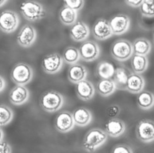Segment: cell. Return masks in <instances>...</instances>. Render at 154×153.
<instances>
[{"label": "cell", "mask_w": 154, "mask_h": 153, "mask_svg": "<svg viewBox=\"0 0 154 153\" xmlns=\"http://www.w3.org/2000/svg\"><path fill=\"white\" fill-rule=\"evenodd\" d=\"M108 139V135L103 129L94 128L89 130L82 141V148L89 152H93L103 145Z\"/></svg>", "instance_id": "cell-1"}, {"label": "cell", "mask_w": 154, "mask_h": 153, "mask_svg": "<svg viewBox=\"0 0 154 153\" xmlns=\"http://www.w3.org/2000/svg\"><path fill=\"white\" fill-rule=\"evenodd\" d=\"M63 103V96L55 91H48L44 93L39 99L41 107L49 113L55 112L61 109Z\"/></svg>", "instance_id": "cell-2"}, {"label": "cell", "mask_w": 154, "mask_h": 153, "mask_svg": "<svg viewBox=\"0 0 154 153\" xmlns=\"http://www.w3.org/2000/svg\"><path fill=\"white\" fill-rule=\"evenodd\" d=\"M20 10L23 17L31 22L43 19L46 14L43 5L35 0L23 2L20 5Z\"/></svg>", "instance_id": "cell-3"}, {"label": "cell", "mask_w": 154, "mask_h": 153, "mask_svg": "<svg viewBox=\"0 0 154 153\" xmlns=\"http://www.w3.org/2000/svg\"><path fill=\"white\" fill-rule=\"evenodd\" d=\"M33 77V70L28 64H16L10 72V78L17 85L25 86L31 82Z\"/></svg>", "instance_id": "cell-4"}, {"label": "cell", "mask_w": 154, "mask_h": 153, "mask_svg": "<svg viewBox=\"0 0 154 153\" xmlns=\"http://www.w3.org/2000/svg\"><path fill=\"white\" fill-rule=\"evenodd\" d=\"M110 53L116 60L121 62L126 61L133 54L132 44L126 39L117 40L111 47Z\"/></svg>", "instance_id": "cell-5"}, {"label": "cell", "mask_w": 154, "mask_h": 153, "mask_svg": "<svg viewBox=\"0 0 154 153\" xmlns=\"http://www.w3.org/2000/svg\"><path fill=\"white\" fill-rule=\"evenodd\" d=\"M19 23V16L14 11L6 10L0 14V30L5 33L14 32Z\"/></svg>", "instance_id": "cell-6"}, {"label": "cell", "mask_w": 154, "mask_h": 153, "mask_svg": "<svg viewBox=\"0 0 154 153\" xmlns=\"http://www.w3.org/2000/svg\"><path fill=\"white\" fill-rule=\"evenodd\" d=\"M136 135L141 142L151 143L154 140V124L150 119L140 121L136 128Z\"/></svg>", "instance_id": "cell-7"}, {"label": "cell", "mask_w": 154, "mask_h": 153, "mask_svg": "<svg viewBox=\"0 0 154 153\" xmlns=\"http://www.w3.org/2000/svg\"><path fill=\"white\" fill-rule=\"evenodd\" d=\"M62 57L58 53H51L45 56L41 61V67L48 74H55L60 71L63 67Z\"/></svg>", "instance_id": "cell-8"}, {"label": "cell", "mask_w": 154, "mask_h": 153, "mask_svg": "<svg viewBox=\"0 0 154 153\" xmlns=\"http://www.w3.org/2000/svg\"><path fill=\"white\" fill-rule=\"evenodd\" d=\"M80 58L86 62H92L97 60L100 49L98 44L93 40H85L79 49Z\"/></svg>", "instance_id": "cell-9"}, {"label": "cell", "mask_w": 154, "mask_h": 153, "mask_svg": "<svg viewBox=\"0 0 154 153\" xmlns=\"http://www.w3.org/2000/svg\"><path fill=\"white\" fill-rule=\"evenodd\" d=\"M37 38V31L30 24H25L17 34V43L23 48L31 47Z\"/></svg>", "instance_id": "cell-10"}, {"label": "cell", "mask_w": 154, "mask_h": 153, "mask_svg": "<svg viewBox=\"0 0 154 153\" xmlns=\"http://www.w3.org/2000/svg\"><path fill=\"white\" fill-rule=\"evenodd\" d=\"M109 22L112 34L121 35L128 31L131 21L127 15L121 14L112 17Z\"/></svg>", "instance_id": "cell-11"}, {"label": "cell", "mask_w": 154, "mask_h": 153, "mask_svg": "<svg viewBox=\"0 0 154 153\" xmlns=\"http://www.w3.org/2000/svg\"><path fill=\"white\" fill-rule=\"evenodd\" d=\"M75 123L72 115L69 111H62L59 113L55 120V127L57 130L66 133L72 130Z\"/></svg>", "instance_id": "cell-12"}, {"label": "cell", "mask_w": 154, "mask_h": 153, "mask_svg": "<svg viewBox=\"0 0 154 153\" xmlns=\"http://www.w3.org/2000/svg\"><path fill=\"white\" fill-rule=\"evenodd\" d=\"M92 33L94 38L101 41L110 38L113 34L109 21L102 18L98 19L93 24Z\"/></svg>", "instance_id": "cell-13"}, {"label": "cell", "mask_w": 154, "mask_h": 153, "mask_svg": "<svg viewBox=\"0 0 154 153\" xmlns=\"http://www.w3.org/2000/svg\"><path fill=\"white\" fill-rule=\"evenodd\" d=\"M29 96V91L25 86L17 85L10 90L9 99L14 105H22L28 101Z\"/></svg>", "instance_id": "cell-14"}, {"label": "cell", "mask_w": 154, "mask_h": 153, "mask_svg": "<svg viewBox=\"0 0 154 153\" xmlns=\"http://www.w3.org/2000/svg\"><path fill=\"white\" fill-rule=\"evenodd\" d=\"M90 28L84 22L78 21L72 26L70 30V36L74 42H81L85 41L90 35Z\"/></svg>", "instance_id": "cell-15"}, {"label": "cell", "mask_w": 154, "mask_h": 153, "mask_svg": "<svg viewBox=\"0 0 154 153\" xmlns=\"http://www.w3.org/2000/svg\"><path fill=\"white\" fill-rule=\"evenodd\" d=\"M76 94L78 98L83 101H89L91 99L95 93L93 84L86 79L82 80L76 84Z\"/></svg>", "instance_id": "cell-16"}, {"label": "cell", "mask_w": 154, "mask_h": 153, "mask_svg": "<svg viewBox=\"0 0 154 153\" xmlns=\"http://www.w3.org/2000/svg\"><path fill=\"white\" fill-rule=\"evenodd\" d=\"M125 130V123L117 117L110 118L105 124V132L112 137L117 138L121 136Z\"/></svg>", "instance_id": "cell-17"}, {"label": "cell", "mask_w": 154, "mask_h": 153, "mask_svg": "<svg viewBox=\"0 0 154 153\" xmlns=\"http://www.w3.org/2000/svg\"><path fill=\"white\" fill-rule=\"evenodd\" d=\"M145 85V80L143 76L134 72L131 73L128 75L126 91L133 94H138L143 90Z\"/></svg>", "instance_id": "cell-18"}, {"label": "cell", "mask_w": 154, "mask_h": 153, "mask_svg": "<svg viewBox=\"0 0 154 153\" xmlns=\"http://www.w3.org/2000/svg\"><path fill=\"white\" fill-rule=\"evenodd\" d=\"M88 75V70L86 67L79 63L71 64L67 72L68 80L73 84L86 79Z\"/></svg>", "instance_id": "cell-19"}, {"label": "cell", "mask_w": 154, "mask_h": 153, "mask_svg": "<svg viewBox=\"0 0 154 153\" xmlns=\"http://www.w3.org/2000/svg\"><path fill=\"white\" fill-rule=\"evenodd\" d=\"M75 125L85 127L88 125L93 119L91 112L85 107H78L74 110L72 114Z\"/></svg>", "instance_id": "cell-20"}, {"label": "cell", "mask_w": 154, "mask_h": 153, "mask_svg": "<svg viewBox=\"0 0 154 153\" xmlns=\"http://www.w3.org/2000/svg\"><path fill=\"white\" fill-rule=\"evenodd\" d=\"M78 17V11L66 6L63 7L59 11V19L65 26H72L77 22Z\"/></svg>", "instance_id": "cell-21"}, {"label": "cell", "mask_w": 154, "mask_h": 153, "mask_svg": "<svg viewBox=\"0 0 154 153\" xmlns=\"http://www.w3.org/2000/svg\"><path fill=\"white\" fill-rule=\"evenodd\" d=\"M98 93L103 97H107L113 94L117 90L113 79H101L97 84Z\"/></svg>", "instance_id": "cell-22"}, {"label": "cell", "mask_w": 154, "mask_h": 153, "mask_svg": "<svg viewBox=\"0 0 154 153\" xmlns=\"http://www.w3.org/2000/svg\"><path fill=\"white\" fill-rule=\"evenodd\" d=\"M133 54L147 56L152 50V44L145 38H138L134 40L133 44Z\"/></svg>", "instance_id": "cell-23"}, {"label": "cell", "mask_w": 154, "mask_h": 153, "mask_svg": "<svg viewBox=\"0 0 154 153\" xmlns=\"http://www.w3.org/2000/svg\"><path fill=\"white\" fill-rule=\"evenodd\" d=\"M131 67L134 73L141 74L149 67V60L146 56L133 54L131 56Z\"/></svg>", "instance_id": "cell-24"}, {"label": "cell", "mask_w": 154, "mask_h": 153, "mask_svg": "<svg viewBox=\"0 0 154 153\" xmlns=\"http://www.w3.org/2000/svg\"><path fill=\"white\" fill-rule=\"evenodd\" d=\"M129 73L127 70L124 67L117 68L113 75V80L116 86V89L119 90H125L126 89V83Z\"/></svg>", "instance_id": "cell-25"}, {"label": "cell", "mask_w": 154, "mask_h": 153, "mask_svg": "<svg viewBox=\"0 0 154 153\" xmlns=\"http://www.w3.org/2000/svg\"><path fill=\"white\" fill-rule=\"evenodd\" d=\"M137 104L142 110H149L153 107V95L147 91H142L138 93L137 97Z\"/></svg>", "instance_id": "cell-26"}, {"label": "cell", "mask_w": 154, "mask_h": 153, "mask_svg": "<svg viewBox=\"0 0 154 153\" xmlns=\"http://www.w3.org/2000/svg\"><path fill=\"white\" fill-rule=\"evenodd\" d=\"M114 71L113 64L106 61L100 62L97 67V74L100 79L112 78Z\"/></svg>", "instance_id": "cell-27"}, {"label": "cell", "mask_w": 154, "mask_h": 153, "mask_svg": "<svg viewBox=\"0 0 154 153\" xmlns=\"http://www.w3.org/2000/svg\"><path fill=\"white\" fill-rule=\"evenodd\" d=\"M62 57L64 62L70 65L77 63L81 59L79 50L72 46L68 47L65 49Z\"/></svg>", "instance_id": "cell-28"}, {"label": "cell", "mask_w": 154, "mask_h": 153, "mask_svg": "<svg viewBox=\"0 0 154 153\" xmlns=\"http://www.w3.org/2000/svg\"><path fill=\"white\" fill-rule=\"evenodd\" d=\"M14 118V112L7 105H0V126H5Z\"/></svg>", "instance_id": "cell-29"}, {"label": "cell", "mask_w": 154, "mask_h": 153, "mask_svg": "<svg viewBox=\"0 0 154 153\" xmlns=\"http://www.w3.org/2000/svg\"><path fill=\"white\" fill-rule=\"evenodd\" d=\"M141 14L146 17L152 18L154 16V0H143L140 6Z\"/></svg>", "instance_id": "cell-30"}, {"label": "cell", "mask_w": 154, "mask_h": 153, "mask_svg": "<svg viewBox=\"0 0 154 153\" xmlns=\"http://www.w3.org/2000/svg\"><path fill=\"white\" fill-rule=\"evenodd\" d=\"M65 6L76 11H79L83 8L85 0H63Z\"/></svg>", "instance_id": "cell-31"}, {"label": "cell", "mask_w": 154, "mask_h": 153, "mask_svg": "<svg viewBox=\"0 0 154 153\" xmlns=\"http://www.w3.org/2000/svg\"><path fill=\"white\" fill-rule=\"evenodd\" d=\"M112 152L114 153H133L134 150L131 146L128 144H117L112 149Z\"/></svg>", "instance_id": "cell-32"}, {"label": "cell", "mask_w": 154, "mask_h": 153, "mask_svg": "<svg viewBox=\"0 0 154 153\" xmlns=\"http://www.w3.org/2000/svg\"><path fill=\"white\" fill-rule=\"evenodd\" d=\"M120 107L117 105H112L106 109V115L110 118L117 117L120 113Z\"/></svg>", "instance_id": "cell-33"}, {"label": "cell", "mask_w": 154, "mask_h": 153, "mask_svg": "<svg viewBox=\"0 0 154 153\" xmlns=\"http://www.w3.org/2000/svg\"><path fill=\"white\" fill-rule=\"evenodd\" d=\"M12 152L11 146L5 141H0V153H10Z\"/></svg>", "instance_id": "cell-34"}, {"label": "cell", "mask_w": 154, "mask_h": 153, "mask_svg": "<svg viewBox=\"0 0 154 153\" xmlns=\"http://www.w3.org/2000/svg\"><path fill=\"white\" fill-rule=\"evenodd\" d=\"M125 3L133 8H138L141 4L143 0H124Z\"/></svg>", "instance_id": "cell-35"}, {"label": "cell", "mask_w": 154, "mask_h": 153, "mask_svg": "<svg viewBox=\"0 0 154 153\" xmlns=\"http://www.w3.org/2000/svg\"><path fill=\"white\" fill-rule=\"evenodd\" d=\"M6 85H7V83H6L5 79L0 75V93H2L5 89Z\"/></svg>", "instance_id": "cell-36"}, {"label": "cell", "mask_w": 154, "mask_h": 153, "mask_svg": "<svg viewBox=\"0 0 154 153\" xmlns=\"http://www.w3.org/2000/svg\"><path fill=\"white\" fill-rule=\"evenodd\" d=\"M3 137H4V133L3 129L0 128V141H2L3 140Z\"/></svg>", "instance_id": "cell-37"}, {"label": "cell", "mask_w": 154, "mask_h": 153, "mask_svg": "<svg viewBox=\"0 0 154 153\" xmlns=\"http://www.w3.org/2000/svg\"><path fill=\"white\" fill-rule=\"evenodd\" d=\"M7 0H0V8L3 7V6L7 3Z\"/></svg>", "instance_id": "cell-38"}]
</instances>
